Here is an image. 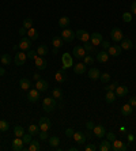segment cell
<instances>
[{
    "label": "cell",
    "mask_w": 136,
    "mask_h": 151,
    "mask_svg": "<svg viewBox=\"0 0 136 151\" xmlns=\"http://www.w3.org/2000/svg\"><path fill=\"white\" fill-rule=\"evenodd\" d=\"M42 106H44V110H45L46 113L53 112V110L56 109V106H57L56 98H53V97H46V98H44Z\"/></svg>",
    "instance_id": "1"
},
{
    "label": "cell",
    "mask_w": 136,
    "mask_h": 151,
    "mask_svg": "<svg viewBox=\"0 0 136 151\" xmlns=\"http://www.w3.org/2000/svg\"><path fill=\"white\" fill-rule=\"evenodd\" d=\"M61 38L64 40V42L65 44H70V42H72L73 40L76 38V35H75V32H72L71 29H63V32H61V35H60Z\"/></svg>",
    "instance_id": "2"
},
{
    "label": "cell",
    "mask_w": 136,
    "mask_h": 151,
    "mask_svg": "<svg viewBox=\"0 0 136 151\" xmlns=\"http://www.w3.org/2000/svg\"><path fill=\"white\" fill-rule=\"evenodd\" d=\"M73 142L78 144V146H83L86 142H87V137L83 132H79V131H75V134H73Z\"/></svg>",
    "instance_id": "3"
},
{
    "label": "cell",
    "mask_w": 136,
    "mask_h": 151,
    "mask_svg": "<svg viewBox=\"0 0 136 151\" xmlns=\"http://www.w3.org/2000/svg\"><path fill=\"white\" fill-rule=\"evenodd\" d=\"M40 93L37 88H29L27 91V101L32 102V104H35V102L40 99Z\"/></svg>",
    "instance_id": "4"
},
{
    "label": "cell",
    "mask_w": 136,
    "mask_h": 151,
    "mask_svg": "<svg viewBox=\"0 0 136 151\" xmlns=\"http://www.w3.org/2000/svg\"><path fill=\"white\" fill-rule=\"evenodd\" d=\"M30 48H32V40L29 38L27 35L22 37V40L19 41V49H22L23 52H27Z\"/></svg>",
    "instance_id": "5"
},
{
    "label": "cell",
    "mask_w": 136,
    "mask_h": 151,
    "mask_svg": "<svg viewBox=\"0 0 136 151\" xmlns=\"http://www.w3.org/2000/svg\"><path fill=\"white\" fill-rule=\"evenodd\" d=\"M110 38L114 42H121L122 38H124V37H122V32L119 27H113L112 32H110Z\"/></svg>",
    "instance_id": "6"
},
{
    "label": "cell",
    "mask_w": 136,
    "mask_h": 151,
    "mask_svg": "<svg viewBox=\"0 0 136 151\" xmlns=\"http://www.w3.org/2000/svg\"><path fill=\"white\" fill-rule=\"evenodd\" d=\"M38 127H40V131H49L50 127H52V123L48 117H41L38 121Z\"/></svg>",
    "instance_id": "7"
},
{
    "label": "cell",
    "mask_w": 136,
    "mask_h": 151,
    "mask_svg": "<svg viewBox=\"0 0 136 151\" xmlns=\"http://www.w3.org/2000/svg\"><path fill=\"white\" fill-rule=\"evenodd\" d=\"M12 150L14 151H23V150H27L24 147V143L22 140V137H15L12 140Z\"/></svg>",
    "instance_id": "8"
},
{
    "label": "cell",
    "mask_w": 136,
    "mask_h": 151,
    "mask_svg": "<svg viewBox=\"0 0 136 151\" xmlns=\"http://www.w3.org/2000/svg\"><path fill=\"white\" fill-rule=\"evenodd\" d=\"M26 60H27V55L22 50V52H18L17 55H15L14 63H15V65H23Z\"/></svg>",
    "instance_id": "9"
},
{
    "label": "cell",
    "mask_w": 136,
    "mask_h": 151,
    "mask_svg": "<svg viewBox=\"0 0 136 151\" xmlns=\"http://www.w3.org/2000/svg\"><path fill=\"white\" fill-rule=\"evenodd\" d=\"M61 63H63V68H64V70L73 67L72 57H71V55H68V53H63V56H61Z\"/></svg>",
    "instance_id": "10"
},
{
    "label": "cell",
    "mask_w": 136,
    "mask_h": 151,
    "mask_svg": "<svg viewBox=\"0 0 136 151\" xmlns=\"http://www.w3.org/2000/svg\"><path fill=\"white\" fill-rule=\"evenodd\" d=\"M127 144L125 142H122V140H117L116 139L114 142L112 143V151H127Z\"/></svg>",
    "instance_id": "11"
},
{
    "label": "cell",
    "mask_w": 136,
    "mask_h": 151,
    "mask_svg": "<svg viewBox=\"0 0 136 151\" xmlns=\"http://www.w3.org/2000/svg\"><path fill=\"white\" fill-rule=\"evenodd\" d=\"M75 35H76V38L79 40V41H82L83 44L90 41V33H87L86 30H78V32H75Z\"/></svg>",
    "instance_id": "12"
},
{
    "label": "cell",
    "mask_w": 136,
    "mask_h": 151,
    "mask_svg": "<svg viewBox=\"0 0 136 151\" xmlns=\"http://www.w3.org/2000/svg\"><path fill=\"white\" fill-rule=\"evenodd\" d=\"M34 61H35V67L38 70H46V67H48V61H46V59L44 56H37L34 59Z\"/></svg>",
    "instance_id": "13"
},
{
    "label": "cell",
    "mask_w": 136,
    "mask_h": 151,
    "mask_svg": "<svg viewBox=\"0 0 136 151\" xmlns=\"http://www.w3.org/2000/svg\"><path fill=\"white\" fill-rule=\"evenodd\" d=\"M102 41H104V37H102L101 33H93V34H90V42L94 46L101 45Z\"/></svg>",
    "instance_id": "14"
},
{
    "label": "cell",
    "mask_w": 136,
    "mask_h": 151,
    "mask_svg": "<svg viewBox=\"0 0 136 151\" xmlns=\"http://www.w3.org/2000/svg\"><path fill=\"white\" fill-rule=\"evenodd\" d=\"M72 55H73V57H76V59H83L86 55H87V52L84 50V48L83 46H75L73 48V50H72Z\"/></svg>",
    "instance_id": "15"
},
{
    "label": "cell",
    "mask_w": 136,
    "mask_h": 151,
    "mask_svg": "<svg viewBox=\"0 0 136 151\" xmlns=\"http://www.w3.org/2000/svg\"><path fill=\"white\" fill-rule=\"evenodd\" d=\"M114 93H116V97H117V98H122V97H125V95L128 94V87H127V86H122V84H119V86L116 87Z\"/></svg>",
    "instance_id": "16"
},
{
    "label": "cell",
    "mask_w": 136,
    "mask_h": 151,
    "mask_svg": "<svg viewBox=\"0 0 136 151\" xmlns=\"http://www.w3.org/2000/svg\"><path fill=\"white\" fill-rule=\"evenodd\" d=\"M48 87H49V83H48V81H45V79H40V81H37L35 82V88L38 90V91H46L48 90Z\"/></svg>",
    "instance_id": "17"
},
{
    "label": "cell",
    "mask_w": 136,
    "mask_h": 151,
    "mask_svg": "<svg viewBox=\"0 0 136 151\" xmlns=\"http://www.w3.org/2000/svg\"><path fill=\"white\" fill-rule=\"evenodd\" d=\"M55 79H56L57 83H64V82L67 81V72L64 68H61V70H59L56 72V75H55Z\"/></svg>",
    "instance_id": "18"
},
{
    "label": "cell",
    "mask_w": 136,
    "mask_h": 151,
    "mask_svg": "<svg viewBox=\"0 0 136 151\" xmlns=\"http://www.w3.org/2000/svg\"><path fill=\"white\" fill-rule=\"evenodd\" d=\"M93 132H94V136H97L98 139H102L106 135V129H105L104 125H95Z\"/></svg>",
    "instance_id": "19"
},
{
    "label": "cell",
    "mask_w": 136,
    "mask_h": 151,
    "mask_svg": "<svg viewBox=\"0 0 136 151\" xmlns=\"http://www.w3.org/2000/svg\"><path fill=\"white\" fill-rule=\"evenodd\" d=\"M86 67H87V65H86V64L83 63V61H82V63H78V64H73V72H75V74L76 75H82V74H84V72H86Z\"/></svg>",
    "instance_id": "20"
},
{
    "label": "cell",
    "mask_w": 136,
    "mask_h": 151,
    "mask_svg": "<svg viewBox=\"0 0 136 151\" xmlns=\"http://www.w3.org/2000/svg\"><path fill=\"white\" fill-rule=\"evenodd\" d=\"M109 55L108 50H101V52L97 53V61L98 63H108L109 61Z\"/></svg>",
    "instance_id": "21"
},
{
    "label": "cell",
    "mask_w": 136,
    "mask_h": 151,
    "mask_svg": "<svg viewBox=\"0 0 136 151\" xmlns=\"http://www.w3.org/2000/svg\"><path fill=\"white\" fill-rule=\"evenodd\" d=\"M121 46L120 45H110L109 46V49H108V53L109 55H112L113 57H117L121 55Z\"/></svg>",
    "instance_id": "22"
},
{
    "label": "cell",
    "mask_w": 136,
    "mask_h": 151,
    "mask_svg": "<svg viewBox=\"0 0 136 151\" xmlns=\"http://www.w3.org/2000/svg\"><path fill=\"white\" fill-rule=\"evenodd\" d=\"M98 150L99 151H110L112 150V142H109L108 139L101 140V143H99V146H98Z\"/></svg>",
    "instance_id": "23"
},
{
    "label": "cell",
    "mask_w": 136,
    "mask_h": 151,
    "mask_svg": "<svg viewBox=\"0 0 136 151\" xmlns=\"http://www.w3.org/2000/svg\"><path fill=\"white\" fill-rule=\"evenodd\" d=\"M87 75H89V78H90L91 81H98V79H99V76H101V72H99V70H98V68L93 67V68H90V71L87 72Z\"/></svg>",
    "instance_id": "24"
},
{
    "label": "cell",
    "mask_w": 136,
    "mask_h": 151,
    "mask_svg": "<svg viewBox=\"0 0 136 151\" xmlns=\"http://www.w3.org/2000/svg\"><path fill=\"white\" fill-rule=\"evenodd\" d=\"M120 46H121V49H124V50H129V49H132L133 48V42L128 38H122Z\"/></svg>",
    "instance_id": "25"
},
{
    "label": "cell",
    "mask_w": 136,
    "mask_h": 151,
    "mask_svg": "<svg viewBox=\"0 0 136 151\" xmlns=\"http://www.w3.org/2000/svg\"><path fill=\"white\" fill-rule=\"evenodd\" d=\"M27 132L32 135V136H37V135L40 134L38 124H30V125H29V128H27Z\"/></svg>",
    "instance_id": "26"
},
{
    "label": "cell",
    "mask_w": 136,
    "mask_h": 151,
    "mask_svg": "<svg viewBox=\"0 0 136 151\" xmlns=\"http://www.w3.org/2000/svg\"><path fill=\"white\" fill-rule=\"evenodd\" d=\"M52 44H53V46H55V48L60 49V48H61V46H63L65 42H64V40L61 38V37H57V35H55V37L52 38Z\"/></svg>",
    "instance_id": "27"
},
{
    "label": "cell",
    "mask_w": 136,
    "mask_h": 151,
    "mask_svg": "<svg viewBox=\"0 0 136 151\" xmlns=\"http://www.w3.org/2000/svg\"><path fill=\"white\" fill-rule=\"evenodd\" d=\"M19 87L22 90H29V88L32 87V82L29 81V79H26V78H22L21 81H19Z\"/></svg>",
    "instance_id": "28"
},
{
    "label": "cell",
    "mask_w": 136,
    "mask_h": 151,
    "mask_svg": "<svg viewBox=\"0 0 136 151\" xmlns=\"http://www.w3.org/2000/svg\"><path fill=\"white\" fill-rule=\"evenodd\" d=\"M132 112H133V108L129 105V104L122 105V108H121V114H122V116H131V114H132Z\"/></svg>",
    "instance_id": "29"
},
{
    "label": "cell",
    "mask_w": 136,
    "mask_h": 151,
    "mask_svg": "<svg viewBox=\"0 0 136 151\" xmlns=\"http://www.w3.org/2000/svg\"><path fill=\"white\" fill-rule=\"evenodd\" d=\"M70 23H71V21L68 17H61L59 19V27H61V29H67L70 26Z\"/></svg>",
    "instance_id": "30"
},
{
    "label": "cell",
    "mask_w": 136,
    "mask_h": 151,
    "mask_svg": "<svg viewBox=\"0 0 136 151\" xmlns=\"http://www.w3.org/2000/svg\"><path fill=\"white\" fill-rule=\"evenodd\" d=\"M48 143H49V146H50V147L56 148V147H59V144H60V139H59L57 136H49Z\"/></svg>",
    "instance_id": "31"
},
{
    "label": "cell",
    "mask_w": 136,
    "mask_h": 151,
    "mask_svg": "<svg viewBox=\"0 0 136 151\" xmlns=\"http://www.w3.org/2000/svg\"><path fill=\"white\" fill-rule=\"evenodd\" d=\"M26 35H27L29 38L32 40V41H35V40H38V32H37L34 27L29 29V30H27V34H26Z\"/></svg>",
    "instance_id": "32"
},
{
    "label": "cell",
    "mask_w": 136,
    "mask_h": 151,
    "mask_svg": "<svg viewBox=\"0 0 136 151\" xmlns=\"http://www.w3.org/2000/svg\"><path fill=\"white\" fill-rule=\"evenodd\" d=\"M48 52H49V48L46 45H38V48H37V55L38 56H44L45 57V55H48Z\"/></svg>",
    "instance_id": "33"
},
{
    "label": "cell",
    "mask_w": 136,
    "mask_h": 151,
    "mask_svg": "<svg viewBox=\"0 0 136 151\" xmlns=\"http://www.w3.org/2000/svg\"><path fill=\"white\" fill-rule=\"evenodd\" d=\"M116 99H117V97H116V93L114 91H106L105 101L108 102V104H112V102H114Z\"/></svg>",
    "instance_id": "34"
},
{
    "label": "cell",
    "mask_w": 136,
    "mask_h": 151,
    "mask_svg": "<svg viewBox=\"0 0 136 151\" xmlns=\"http://www.w3.org/2000/svg\"><path fill=\"white\" fill-rule=\"evenodd\" d=\"M27 150H29V151H38V150H41L40 142H37V140H32L30 143H29Z\"/></svg>",
    "instance_id": "35"
},
{
    "label": "cell",
    "mask_w": 136,
    "mask_h": 151,
    "mask_svg": "<svg viewBox=\"0 0 136 151\" xmlns=\"http://www.w3.org/2000/svg\"><path fill=\"white\" fill-rule=\"evenodd\" d=\"M0 61H1L3 65H10L11 61H12V59H11V56L8 55V53H4V55H1V57H0Z\"/></svg>",
    "instance_id": "36"
},
{
    "label": "cell",
    "mask_w": 136,
    "mask_h": 151,
    "mask_svg": "<svg viewBox=\"0 0 136 151\" xmlns=\"http://www.w3.org/2000/svg\"><path fill=\"white\" fill-rule=\"evenodd\" d=\"M14 135H15V137H22L24 135V129L21 125H17L14 128Z\"/></svg>",
    "instance_id": "37"
},
{
    "label": "cell",
    "mask_w": 136,
    "mask_h": 151,
    "mask_svg": "<svg viewBox=\"0 0 136 151\" xmlns=\"http://www.w3.org/2000/svg\"><path fill=\"white\" fill-rule=\"evenodd\" d=\"M52 97H53V98H57V99H61V98H63V91H61V88H59V87L53 88Z\"/></svg>",
    "instance_id": "38"
},
{
    "label": "cell",
    "mask_w": 136,
    "mask_h": 151,
    "mask_svg": "<svg viewBox=\"0 0 136 151\" xmlns=\"http://www.w3.org/2000/svg\"><path fill=\"white\" fill-rule=\"evenodd\" d=\"M10 129V124L6 120H0V132H7Z\"/></svg>",
    "instance_id": "39"
},
{
    "label": "cell",
    "mask_w": 136,
    "mask_h": 151,
    "mask_svg": "<svg viewBox=\"0 0 136 151\" xmlns=\"http://www.w3.org/2000/svg\"><path fill=\"white\" fill-rule=\"evenodd\" d=\"M83 48H84V50H86L87 53H91V52H94V50H95V46L93 45V44H90V41H89V42H84V44H83Z\"/></svg>",
    "instance_id": "40"
},
{
    "label": "cell",
    "mask_w": 136,
    "mask_h": 151,
    "mask_svg": "<svg viewBox=\"0 0 136 151\" xmlns=\"http://www.w3.org/2000/svg\"><path fill=\"white\" fill-rule=\"evenodd\" d=\"M23 27L26 29V30H29V29L33 27V19L32 18H26L23 21Z\"/></svg>",
    "instance_id": "41"
},
{
    "label": "cell",
    "mask_w": 136,
    "mask_h": 151,
    "mask_svg": "<svg viewBox=\"0 0 136 151\" xmlns=\"http://www.w3.org/2000/svg\"><path fill=\"white\" fill-rule=\"evenodd\" d=\"M83 63L86 64V65H93V63H94V59H93L90 55H86V56L83 57Z\"/></svg>",
    "instance_id": "42"
},
{
    "label": "cell",
    "mask_w": 136,
    "mask_h": 151,
    "mask_svg": "<svg viewBox=\"0 0 136 151\" xmlns=\"http://www.w3.org/2000/svg\"><path fill=\"white\" fill-rule=\"evenodd\" d=\"M38 137H40V140H48V139H49L48 131H40Z\"/></svg>",
    "instance_id": "43"
},
{
    "label": "cell",
    "mask_w": 136,
    "mask_h": 151,
    "mask_svg": "<svg viewBox=\"0 0 136 151\" xmlns=\"http://www.w3.org/2000/svg\"><path fill=\"white\" fill-rule=\"evenodd\" d=\"M117 86H119V82H116V81H114L112 84H108V86L105 87V90H106V91H114Z\"/></svg>",
    "instance_id": "44"
},
{
    "label": "cell",
    "mask_w": 136,
    "mask_h": 151,
    "mask_svg": "<svg viewBox=\"0 0 136 151\" xmlns=\"http://www.w3.org/2000/svg\"><path fill=\"white\" fill-rule=\"evenodd\" d=\"M99 79H101L102 83H108L109 81H110V75L108 74V72H104V74H101V76H99Z\"/></svg>",
    "instance_id": "45"
},
{
    "label": "cell",
    "mask_w": 136,
    "mask_h": 151,
    "mask_svg": "<svg viewBox=\"0 0 136 151\" xmlns=\"http://www.w3.org/2000/svg\"><path fill=\"white\" fill-rule=\"evenodd\" d=\"M32 137H33V136H32V135H30V134H29V132H27V134H24L23 136H22V140H23V143H24V144H29V143H30V142L33 140Z\"/></svg>",
    "instance_id": "46"
},
{
    "label": "cell",
    "mask_w": 136,
    "mask_h": 151,
    "mask_svg": "<svg viewBox=\"0 0 136 151\" xmlns=\"http://www.w3.org/2000/svg\"><path fill=\"white\" fill-rule=\"evenodd\" d=\"M122 21L129 23V22L132 21V14H131V12H124V14H122Z\"/></svg>",
    "instance_id": "47"
},
{
    "label": "cell",
    "mask_w": 136,
    "mask_h": 151,
    "mask_svg": "<svg viewBox=\"0 0 136 151\" xmlns=\"http://www.w3.org/2000/svg\"><path fill=\"white\" fill-rule=\"evenodd\" d=\"M26 55H27V59H32V60H34L35 57L38 56V55H37V53H35L34 50H32V49H29V50H27V53H26Z\"/></svg>",
    "instance_id": "48"
},
{
    "label": "cell",
    "mask_w": 136,
    "mask_h": 151,
    "mask_svg": "<svg viewBox=\"0 0 136 151\" xmlns=\"http://www.w3.org/2000/svg\"><path fill=\"white\" fill-rule=\"evenodd\" d=\"M106 139H108L109 142H114L116 140V134H113V132H106Z\"/></svg>",
    "instance_id": "49"
},
{
    "label": "cell",
    "mask_w": 136,
    "mask_h": 151,
    "mask_svg": "<svg viewBox=\"0 0 136 151\" xmlns=\"http://www.w3.org/2000/svg\"><path fill=\"white\" fill-rule=\"evenodd\" d=\"M84 150L86 151H97L98 150V147L97 146H95V144H89V146H86V147H84Z\"/></svg>",
    "instance_id": "50"
},
{
    "label": "cell",
    "mask_w": 136,
    "mask_h": 151,
    "mask_svg": "<svg viewBox=\"0 0 136 151\" xmlns=\"http://www.w3.org/2000/svg\"><path fill=\"white\" fill-rule=\"evenodd\" d=\"M73 134H75V131H73L72 128H67V129H65V136L67 137H72Z\"/></svg>",
    "instance_id": "51"
},
{
    "label": "cell",
    "mask_w": 136,
    "mask_h": 151,
    "mask_svg": "<svg viewBox=\"0 0 136 151\" xmlns=\"http://www.w3.org/2000/svg\"><path fill=\"white\" fill-rule=\"evenodd\" d=\"M101 46L104 48V50H108L109 46H110V42H109V41H105V40H104V41L101 42Z\"/></svg>",
    "instance_id": "52"
},
{
    "label": "cell",
    "mask_w": 136,
    "mask_h": 151,
    "mask_svg": "<svg viewBox=\"0 0 136 151\" xmlns=\"http://www.w3.org/2000/svg\"><path fill=\"white\" fill-rule=\"evenodd\" d=\"M94 123H93V121H91V120H90V121H87V123H86V128H87V129L89 131H93V129H94Z\"/></svg>",
    "instance_id": "53"
},
{
    "label": "cell",
    "mask_w": 136,
    "mask_h": 151,
    "mask_svg": "<svg viewBox=\"0 0 136 151\" xmlns=\"http://www.w3.org/2000/svg\"><path fill=\"white\" fill-rule=\"evenodd\" d=\"M128 104L132 106V108H136V97H131V98H129V102H128Z\"/></svg>",
    "instance_id": "54"
},
{
    "label": "cell",
    "mask_w": 136,
    "mask_h": 151,
    "mask_svg": "<svg viewBox=\"0 0 136 151\" xmlns=\"http://www.w3.org/2000/svg\"><path fill=\"white\" fill-rule=\"evenodd\" d=\"M18 33H19V35H21V37H24V35L27 34V30H26V29L22 26V27L19 29V32H18Z\"/></svg>",
    "instance_id": "55"
},
{
    "label": "cell",
    "mask_w": 136,
    "mask_h": 151,
    "mask_svg": "<svg viewBox=\"0 0 136 151\" xmlns=\"http://www.w3.org/2000/svg\"><path fill=\"white\" fill-rule=\"evenodd\" d=\"M131 10H132V12H131V14L136 15V1H133V3L131 4Z\"/></svg>",
    "instance_id": "56"
},
{
    "label": "cell",
    "mask_w": 136,
    "mask_h": 151,
    "mask_svg": "<svg viewBox=\"0 0 136 151\" xmlns=\"http://www.w3.org/2000/svg\"><path fill=\"white\" fill-rule=\"evenodd\" d=\"M33 79H34L35 82L40 81V79H41V75H40V74H34V75H33Z\"/></svg>",
    "instance_id": "57"
},
{
    "label": "cell",
    "mask_w": 136,
    "mask_h": 151,
    "mask_svg": "<svg viewBox=\"0 0 136 151\" xmlns=\"http://www.w3.org/2000/svg\"><path fill=\"white\" fill-rule=\"evenodd\" d=\"M6 75V70L3 67H0V76H4Z\"/></svg>",
    "instance_id": "58"
},
{
    "label": "cell",
    "mask_w": 136,
    "mask_h": 151,
    "mask_svg": "<svg viewBox=\"0 0 136 151\" xmlns=\"http://www.w3.org/2000/svg\"><path fill=\"white\" fill-rule=\"evenodd\" d=\"M128 140L129 142H133V140H135V136H133V135H128Z\"/></svg>",
    "instance_id": "59"
},
{
    "label": "cell",
    "mask_w": 136,
    "mask_h": 151,
    "mask_svg": "<svg viewBox=\"0 0 136 151\" xmlns=\"http://www.w3.org/2000/svg\"><path fill=\"white\" fill-rule=\"evenodd\" d=\"M12 49H14V50H18V49H19V44H18V45H14V46H12Z\"/></svg>",
    "instance_id": "60"
},
{
    "label": "cell",
    "mask_w": 136,
    "mask_h": 151,
    "mask_svg": "<svg viewBox=\"0 0 136 151\" xmlns=\"http://www.w3.org/2000/svg\"><path fill=\"white\" fill-rule=\"evenodd\" d=\"M70 150H71V151H76V150H79V148H78V147H71Z\"/></svg>",
    "instance_id": "61"
},
{
    "label": "cell",
    "mask_w": 136,
    "mask_h": 151,
    "mask_svg": "<svg viewBox=\"0 0 136 151\" xmlns=\"http://www.w3.org/2000/svg\"><path fill=\"white\" fill-rule=\"evenodd\" d=\"M57 52H59V49H57V48H55V49H53V53H55V55H57Z\"/></svg>",
    "instance_id": "62"
},
{
    "label": "cell",
    "mask_w": 136,
    "mask_h": 151,
    "mask_svg": "<svg viewBox=\"0 0 136 151\" xmlns=\"http://www.w3.org/2000/svg\"><path fill=\"white\" fill-rule=\"evenodd\" d=\"M135 49H136V44H135Z\"/></svg>",
    "instance_id": "63"
}]
</instances>
